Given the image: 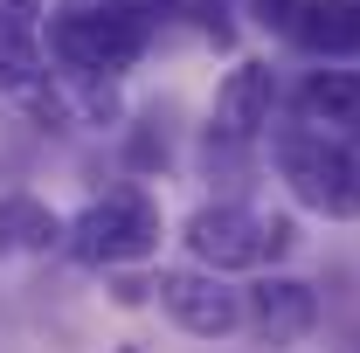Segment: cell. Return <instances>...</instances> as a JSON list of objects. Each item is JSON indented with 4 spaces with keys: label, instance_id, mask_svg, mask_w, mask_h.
Instances as JSON below:
<instances>
[{
    "label": "cell",
    "instance_id": "6da1fadb",
    "mask_svg": "<svg viewBox=\"0 0 360 353\" xmlns=\"http://www.w3.org/2000/svg\"><path fill=\"white\" fill-rule=\"evenodd\" d=\"M153 42V14L139 7H63L49 21V63L63 77H111L132 70Z\"/></svg>",
    "mask_w": 360,
    "mask_h": 353
},
{
    "label": "cell",
    "instance_id": "9c48e42d",
    "mask_svg": "<svg viewBox=\"0 0 360 353\" xmlns=\"http://www.w3.org/2000/svg\"><path fill=\"white\" fill-rule=\"evenodd\" d=\"M70 243V222L42 194H0V257H49Z\"/></svg>",
    "mask_w": 360,
    "mask_h": 353
},
{
    "label": "cell",
    "instance_id": "ba28073f",
    "mask_svg": "<svg viewBox=\"0 0 360 353\" xmlns=\"http://www.w3.org/2000/svg\"><path fill=\"white\" fill-rule=\"evenodd\" d=\"M298 125L326 139H360V70H312L298 84Z\"/></svg>",
    "mask_w": 360,
    "mask_h": 353
},
{
    "label": "cell",
    "instance_id": "3957f363",
    "mask_svg": "<svg viewBox=\"0 0 360 353\" xmlns=\"http://www.w3.org/2000/svg\"><path fill=\"white\" fill-rule=\"evenodd\" d=\"M160 236H167L160 201L139 194V187H111V194H97L84 215L70 222V243L63 250L90 270H125V264H146L160 250Z\"/></svg>",
    "mask_w": 360,
    "mask_h": 353
},
{
    "label": "cell",
    "instance_id": "8fae6325",
    "mask_svg": "<svg viewBox=\"0 0 360 353\" xmlns=\"http://www.w3.org/2000/svg\"><path fill=\"white\" fill-rule=\"evenodd\" d=\"M42 84H49L42 35H14V28H0V97H35Z\"/></svg>",
    "mask_w": 360,
    "mask_h": 353
},
{
    "label": "cell",
    "instance_id": "7c38bea8",
    "mask_svg": "<svg viewBox=\"0 0 360 353\" xmlns=\"http://www.w3.org/2000/svg\"><path fill=\"white\" fill-rule=\"evenodd\" d=\"M298 14H305V0H250V21L270 35H298Z\"/></svg>",
    "mask_w": 360,
    "mask_h": 353
},
{
    "label": "cell",
    "instance_id": "7a4b0ae2",
    "mask_svg": "<svg viewBox=\"0 0 360 353\" xmlns=\"http://www.w3.org/2000/svg\"><path fill=\"white\" fill-rule=\"evenodd\" d=\"M180 243H187V257L201 270H264L277 264L298 236H291V215H257V208H243V201H201L187 229H180Z\"/></svg>",
    "mask_w": 360,
    "mask_h": 353
},
{
    "label": "cell",
    "instance_id": "4fadbf2b",
    "mask_svg": "<svg viewBox=\"0 0 360 353\" xmlns=\"http://www.w3.org/2000/svg\"><path fill=\"white\" fill-rule=\"evenodd\" d=\"M0 28H14V35H42V0H0Z\"/></svg>",
    "mask_w": 360,
    "mask_h": 353
},
{
    "label": "cell",
    "instance_id": "30bf717a",
    "mask_svg": "<svg viewBox=\"0 0 360 353\" xmlns=\"http://www.w3.org/2000/svg\"><path fill=\"white\" fill-rule=\"evenodd\" d=\"M291 42L305 49V56H319V63H347V56H360V0H305Z\"/></svg>",
    "mask_w": 360,
    "mask_h": 353
},
{
    "label": "cell",
    "instance_id": "5bb4252c",
    "mask_svg": "<svg viewBox=\"0 0 360 353\" xmlns=\"http://www.w3.org/2000/svg\"><path fill=\"white\" fill-rule=\"evenodd\" d=\"M347 353H360V347H347Z\"/></svg>",
    "mask_w": 360,
    "mask_h": 353
},
{
    "label": "cell",
    "instance_id": "5b68a950",
    "mask_svg": "<svg viewBox=\"0 0 360 353\" xmlns=\"http://www.w3.org/2000/svg\"><path fill=\"white\" fill-rule=\"evenodd\" d=\"M153 291H160L167 319H174L187 340H229V333H243V291L229 277H215V270H201V264L160 270Z\"/></svg>",
    "mask_w": 360,
    "mask_h": 353
},
{
    "label": "cell",
    "instance_id": "8992f818",
    "mask_svg": "<svg viewBox=\"0 0 360 353\" xmlns=\"http://www.w3.org/2000/svg\"><path fill=\"white\" fill-rule=\"evenodd\" d=\"M243 326H250V340L270 347V353L298 347L319 326V291L305 277H291V270H264V277L243 291Z\"/></svg>",
    "mask_w": 360,
    "mask_h": 353
},
{
    "label": "cell",
    "instance_id": "52a82bcc",
    "mask_svg": "<svg viewBox=\"0 0 360 353\" xmlns=\"http://www.w3.org/2000/svg\"><path fill=\"white\" fill-rule=\"evenodd\" d=\"M277 118V70L270 63H236L215 90V111H208V139L229 146H257Z\"/></svg>",
    "mask_w": 360,
    "mask_h": 353
},
{
    "label": "cell",
    "instance_id": "277c9868",
    "mask_svg": "<svg viewBox=\"0 0 360 353\" xmlns=\"http://www.w3.org/2000/svg\"><path fill=\"white\" fill-rule=\"evenodd\" d=\"M270 153H277V174H284L298 208H312V215H360V160L347 153V139H326L312 125H284L270 139Z\"/></svg>",
    "mask_w": 360,
    "mask_h": 353
}]
</instances>
